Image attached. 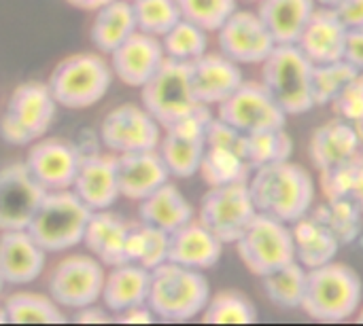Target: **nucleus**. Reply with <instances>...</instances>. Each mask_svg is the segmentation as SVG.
Segmentation results:
<instances>
[{
	"instance_id": "aec40b11",
	"label": "nucleus",
	"mask_w": 363,
	"mask_h": 326,
	"mask_svg": "<svg viewBox=\"0 0 363 326\" xmlns=\"http://www.w3.org/2000/svg\"><path fill=\"white\" fill-rule=\"evenodd\" d=\"M47 265V250L28 229L0 231V276L11 286L36 282Z\"/></svg>"
},
{
	"instance_id": "ea45409f",
	"label": "nucleus",
	"mask_w": 363,
	"mask_h": 326,
	"mask_svg": "<svg viewBox=\"0 0 363 326\" xmlns=\"http://www.w3.org/2000/svg\"><path fill=\"white\" fill-rule=\"evenodd\" d=\"M357 74L359 72L347 59H338V62H330V64H313L315 106L332 104Z\"/></svg>"
},
{
	"instance_id": "4468645a",
	"label": "nucleus",
	"mask_w": 363,
	"mask_h": 326,
	"mask_svg": "<svg viewBox=\"0 0 363 326\" xmlns=\"http://www.w3.org/2000/svg\"><path fill=\"white\" fill-rule=\"evenodd\" d=\"M217 117L242 134L283 129L287 112L274 102L262 81H242V85L217 106Z\"/></svg>"
},
{
	"instance_id": "412c9836",
	"label": "nucleus",
	"mask_w": 363,
	"mask_h": 326,
	"mask_svg": "<svg viewBox=\"0 0 363 326\" xmlns=\"http://www.w3.org/2000/svg\"><path fill=\"white\" fill-rule=\"evenodd\" d=\"M191 89L200 104L204 106H219L228 100L245 81L240 64L219 53H204L189 64Z\"/></svg>"
},
{
	"instance_id": "9d476101",
	"label": "nucleus",
	"mask_w": 363,
	"mask_h": 326,
	"mask_svg": "<svg viewBox=\"0 0 363 326\" xmlns=\"http://www.w3.org/2000/svg\"><path fill=\"white\" fill-rule=\"evenodd\" d=\"M104 265L89 252H74L60 259L47 280L51 299L70 312L100 303L104 284Z\"/></svg>"
},
{
	"instance_id": "4d7b16f0",
	"label": "nucleus",
	"mask_w": 363,
	"mask_h": 326,
	"mask_svg": "<svg viewBox=\"0 0 363 326\" xmlns=\"http://www.w3.org/2000/svg\"><path fill=\"white\" fill-rule=\"evenodd\" d=\"M249 2H259V0H249Z\"/></svg>"
},
{
	"instance_id": "f257e3e1",
	"label": "nucleus",
	"mask_w": 363,
	"mask_h": 326,
	"mask_svg": "<svg viewBox=\"0 0 363 326\" xmlns=\"http://www.w3.org/2000/svg\"><path fill=\"white\" fill-rule=\"evenodd\" d=\"M249 191L257 212L289 225L313 210L317 195L311 172L291 159L255 168L249 178Z\"/></svg>"
},
{
	"instance_id": "cd10ccee",
	"label": "nucleus",
	"mask_w": 363,
	"mask_h": 326,
	"mask_svg": "<svg viewBox=\"0 0 363 326\" xmlns=\"http://www.w3.org/2000/svg\"><path fill=\"white\" fill-rule=\"evenodd\" d=\"M191 219H196V210L191 202L170 180L138 202V221L153 225L166 233L177 231Z\"/></svg>"
},
{
	"instance_id": "603ef678",
	"label": "nucleus",
	"mask_w": 363,
	"mask_h": 326,
	"mask_svg": "<svg viewBox=\"0 0 363 326\" xmlns=\"http://www.w3.org/2000/svg\"><path fill=\"white\" fill-rule=\"evenodd\" d=\"M319 6H330V8H336L342 0H315Z\"/></svg>"
},
{
	"instance_id": "6e6552de",
	"label": "nucleus",
	"mask_w": 363,
	"mask_h": 326,
	"mask_svg": "<svg viewBox=\"0 0 363 326\" xmlns=\"http://www.w3.org/2000/svg\"><path fill=\"white\" fill-rule=\"evenodd\" d=\"M234 246L242 265L257 278L296 261L291 225L264 212L255 214Z\"/></svg>"
},
{
	"instance_id": "20e7f679",
	"label": "nucleus",
	"mask_w": 363,
	"mask_h": 326,
	"mask_svg": "<svg viewBox=\"0 0 363 326\" xmlns=\"http://www.w3.org/2000/svg\"><path fill=\"white\" fill-rule=\"evenodd\" d=\"M113 68L104 53H72L64 57L47 78L57 106L85 110L102 102L113 85Z\"/></svg>"
},
{
	"instance_id": "79ce46f5",
	"label": "nucleus",
	"mask_w": 363,
	"mask_h": 326,
	"mask_svg": "<svg viewBox=\"0 0 363 326\" xmlns=\"http://www.w3.org/2000/svg\"><path fill=\"white\" fill-rule=\"evenodd\" d=\"M181 15L206 32H217L225 19L238 8V0H177Z\"/></svg>"
},
{
	"instance_id": "2f4dec72",
	"label": "nucleus",
	"mask_w": 363,
	"mask_h": 326,
	"mask_svg": "<svg viewBox=\"0 0 363 326\" xmlns=\"http://www.w3.org/2000/svg\"><path fill=\"white\" fill-rule=\"evenodd\" d=\"M9 325H66L68 314L51 295L32 291H17L4 299Z\"/></svg>"
},
{
	"instance_id": "7ed1b4c3",
	"label": "nucleus",
	"mask_w": 363,
	"mask_h": 326,
	"mask_svg": "<svg viewBox=\"0 0 363 326\" xmlns=\"http://www.w3.org/2000/svg\"><path fill=\"white\" fill-rule=\"evenodd\" d=\"M211 295L204 272L166 261L151 272L147 305L157 320L179 325L200 318Z\"/></svg>"
},
{
	"instance_id": "dca6fc26",
	"label": "nucleus",
	"mask_w": 363,
	"mask_h": 326,
	"mask_svg": "<svg viewBox=\"0 0 363 326\" xmlns=\"http://www.w3.org/2000/svg\"><path fill=\"white\" fill-rule=\"evenodd\" d=\"M219 51L236 64H262L277 47L257 11H234L217 30Z\"/></svg>"
},
{
	"instance_id": "864d4df0",
	"label": "nucleus",
	"mask_w": 363,
	"mask_h": 326,
	"mask_svg": "<svg viewBox=\"0 0 363 326\" xmlns=\"http://www.w3.org/2000/svg\"><path fill=\"white\" fill-rule=\"evenodd\" d=\"M0 325H9V316H6V310H4V303L0 305Z\"/></svg>"
},
{
	"instance_id": "473e14b6",
	"label": "nucleus",
	"mask_w": 363,
	"mask_h": 326,
	"mask_svg": "<svg viewBox=\"0 0 363 326\" xmlns=\"http://www.w3.org/2000/svg\"><path fill=\"white\" fill-rule=\"evenodd\" d=\"M306 278H308V269L302 263L291 261L264 276L262 289L268 301L279 310H300L306 291Z\"/></svg>"
},
{
	"instance_id": "6e6d98bb",
	"label": "nucleus",
	"mask_w": 363,
	"mask_h": 326,
	"mask_svg": "<svg viewBox=\"0 0 363 326\" xmlns=\"http://www.w3.org/2000/svg\"><path fill=\"white\" fill-rule=\"evenodd\" d=\"M4 286H6V282H4V278L0 276V297H2V293H4Z\"/></svg>"
},
{
	"instance_id": "c03bdc74",
	"label": "nucleus",
	"mask_w": 363,
	"mask_h": 326,
	"mask_svg": "<svg viewBox=\"0 0 363 326\" xmlns=\"http://www.w3.org/2000/svg\"><path fill=\"white\" fill-rule=\"evenodd\" d=\"M336 117L359 125L363 121V72H359L345 89L342 93L332 102Z\"/></svg>"
},
{
	"instance_id": "ddd939ff",
	"label": "nucleus",
	"mask_w": 363,
	"mask_h": 326,
	"mask_svg": "<svg viewBox=\"0 0 363 326\" xmlns=\"http://www.w3.org/2000/svg\"><path fill=\"white\" fill-rule=\"evenodd\" d=\"M162 132L164 127L153 119V115L143 104L125 102L111 108L104 115L98 136L106 151L123 155L157 149Z\"/></svg>"
},
{
	"instance_id": "c85d7f7f",
	"label": "nucleus",
	"mask_w": 363,
	"mask_h": 326,
	"mask_svg": "<svg viewBox=\"0 0 363 326\" xmlns=\"http://www.w3.org/2000/svg\"><path fill=\"white\" fill-rule=\"evenodd\" d=\"M291 233L296 246V261L302 263L306 269L332 263L342 248L336 233L311 212L291 223Z\"/></svg>"
},
{
	"instance_id": "c9c22d12",
	"label": "nucleus",
	"mask_w": 363,
	"mask_h": 326,
	"mask_svg": "<svg viewBox=\"0 0 363 326\" xmlns=\"http://www.w3.org/2000/svg\"><path fill=\"white\" fill-rule=\"evenodd\" d=\"M200 318L204 325H255L259 314L247 295L234 289H225L211 295Z\"/></svg>"
},
{
	"instance_id": "37998d69",
	"label": "nucleus",
	"mask_w": 363,
	"mask_h": 326,
	"mask_svg": "<svg viewBox=\"0 0 363 326\" xmlns=\"http://www.w3.org/2000/svg\"><path fill=\"white\" fill-rule=\"evenodd\" d=\"M355 172H357V159L351 163L319 172V187H321L325 199L349 197L353 180H355Z\"/></svg>"
},
{
	"instance_id": "423d86ee",
	"label": "nucleus",
	"mask_w": 363,
	"mask_h": 326,
	"mask_svg": "<svg viewBox=\"0 0 363 326\" xmlns=\"http://www.w3.org/2000/svg\"><path fill=\"white\" fill-rule=\"evenodd\" d=\"M57 108L60 106L47 83H19L4 102L0 115V138L11 146H30L47 136Z\"/></svg>"
},
{
	"instance_id": "4be33fe9",
	"label": "nucleus",
	"mask_w": 363,
	"mask_h": 326,
	"mask_svg": "<svg viewBox=\"0 0 363 326\" xmlns=\"http://www.w3.org/2000/svg\"><path fill=\"white\" fill-rule=\"evenodd\" d=\"M363 140L357 125L336 117L311 134L308 157L317 172L332 170L359 159Z\"/></svg>"
},
{
	"instance_id": "a878e982",
	"label": "nucleus",
	"mask_w": 363,
	"mask_h": 326,
	"mask_svg": "<svg viewBox=\"0 0 363 326\" xmlns=\"http://www.w3.org/2000/svg\"><path fill=\"white\" fill-rule=\"evenodd\" d=\"M132 221L108 210H96L89 216L83 244L91 257H96L104 267H113L128 261V235Z\"/></svg>"
},
{
	"instance_id": "8fccbe9b",
	"label": "nucleus",
	"mask_w": 363,
	"mask_h": 326,
	"mask_svg": "<svg viewBox=\"0 0 363 326\" xmlns=\"http://www.w3.org/2000/svg\"><path fill=\"white\" fill-rule=\"evenodd\" d=\"M349 197L357 204V208L363 212V155H359V159H357V172H355V180H353Z\"/></svg>"
},
{
	"instance_id": "a18cd8bd",
	"label": "nucleus",
	"mask_w": 363,
	"mask_h": 326,
	"mask_svg": "<svg viewBox=\"0 0 363 326\" xmlns=\"http://www.w3.org/2000/svg\"><path fill=\"white\" fill-rule=\"evenodd\" d=\"M342 59H347L357 72H363V28L349 30Z\"/></svg>"
},
{
	"instance_id": "2eb2a0df",
	"label": "nucleus",
	"mask_w": 363,
	"mask_h": 326,
	"mask_svg": "<svg viewBox=\"0 0 363 326\" xmlns=\"http://www.w3.org/2000/svg\"><path fill=\"white\" fill-rule=\"evenodd\" d=\"M45 189L30 174L23 161H13L0 168V231L28 229L36 214Z\"/></svg>"
},
{
	"instance_id": "49530a36",
	"label": "nucleus",
	"mask_w": 363,
	"mask_h": 326,
	"mask_svg": "<svg viewBox=\"0 0 363 326\" xmlns=\"http://www.w3.org/2000/svg\"><path fill=\"white\" fill-rule=\"evenodd\" d=\"M72 320L77 325H111V322H115L113 314L104 305H98V303L77 310Z\"/></svg>"
},
{
	"instance_id": "5fc2aeb1",
	"label": "nucleus",
	"mask_w": 363,
	"mask_h": 326,
	"mask_svg": "<svg viewBox=\"0 0 363 326\" xmlns=\"http://www.w3.org/2000/svg\"><path fill=\"white\" fill-rule=\"evenodd\" d=\"M357 325H363V303H362V308L357 310V314H355V318H353Z\"/></svg>"
},
{
	"instance_id": "c756f323",
	"label": "nucleus",
	"mask_w": 363,
	"mask_h": 326,
	"mask_svg": "<svg viewBox=\"0 0 363 326\" xmlns=\"http://www.w3.org/2000/svg\"><path fill=\"white\" fill-rule=\"evenodd\" d=\"M315 0H259L257 15L270 30L277 45H296L311 15Z\"/></svg>"
},
{
	"instance_id": "4c0bfd02",
	"label": "nucleus",
	"mask_w": 363,
	"mask_h": 326,
	"mask_svg": "<svg viewBox=\"0 0 363 326\" xmlns=\"http://www.w3.org/2000/svg\"><path fill=\"white\" fill-rule=\"evenodd\" d=\"M208 34L211 32L183 17L160 40L168 59L191 64L208 51Z\"/></svg>"
},
{
	"instance_id": "09e8293b",
	"label": "nucleus",
	"mask_w": 363,
	"mask_h": 326,
	"mask_svg": "<svg viewBox=\"0 0 363 326\" xmlns=\"http://www.w3.org/2000/svg\"><path fill=\"white\" fill-rule=\"evenodd\" d=\"M336 13L349 30L363 28V0H342L336 6Z\"/></svg>"
},
{
	"instance_id": "de8ad7c7",
	"label": "nucleus",
	"mask_w": 363,
	"mask_h": 326,
	"mask_svg": "<svg viewBox=\"0 0 363 326\" xmlns=\"http://www.w3.org/2000/svg\"><path fill=\"white\" fill-rule=\"evenodd\" d=\"M117 325H153L157 318L155 314L151 312V308L145 303V305H134V308H128L119 314L113 316Z\"/></svg>"
},
{
	"instance_id": "f03ea898",
	"label": "nucleus",
	"mask_w": 363,
	"mask_h": 326,
	"mask_svg": "<svg viewBox=\"0 0 363 326\" xmlns=\"http://www.w3.org/2000/svg\"><path fill=\"white\" fill-rule=\"evenodd\" d=\"M363 303L362 276L347 263H325L308 269L300 310L315 322L338 325L353 320Z\"/></svg>"
},
{
	"instance_id": "0eeeda50",
	"label": "nucleus",
	"mask_w": 363,
	"mask_h": 326,
	"mask_svg": "<svg viewBox=\"0 0 363 326\" xmlns=\"http://www.w3.org/2000/svg\"><path fill=\"white\" fill-rule=\"evenodd\" d=\"M262 85L274 102L291 115H306L315 108L313 62L298 45H277L262 62Z\"/></svg>"
},
{
	"instance_id": "7c9ffc66",
	"label": "nucleus",
	"mask_w": 363,
	"mask_h": 326,
	"mask_svg": "<svg viewBox=\"0 0 363 326\" xmlns=\"http://www.w3.org/2000/svg\"><path fill=\"white\" fill-rule=\"evenodd\" d=\"M134 32H136V17L130 0H111L94 11L89 38L96 51L111 55Z\"/></svg>"
},
{
	"instance_id": "1a4fd4ad",
	"label": "nucleus",
	"mask_w": 363,
	"mask_h": 326,
	"mask_svg": "<svg viewBox=\"0 0 363 326\" xmlns=\"http://www.w3.org/2000/svg\"><path fill=\"white\" fill-rule=\"evenodd\" d=\"M140 104L162 127H168L196 108L204 106L194 95L189 64L168 57L160 70L140 87Z\"/></svg>"
},
{
	"instance_id": "a211bd4d",
	"label": "nucleus",
	"mask_w": 363,
	"mask_h": 326,
	"mask_svg": "<svg viewBox=\"0 0 363 326\" xmlns=\"http://www.w3.org/2000/svg\"><path fill=\"white\" fill-rule=\"evenodd\" d=\"M70 189L91 212L113 208L121 197L117 178V155L111 151L81 153V163Z\"/></svg>"
},
{
	"instance_id": "f704fd0d",
	"label": "nucleus",
	"mask_w": 363,
	"mask_h": 326,
	"mask_svg": "<svg viewBox=\"0 0 363 326\" xmlns=\"http://www.w3.org/2000/svg\"><path fill=\"white\" fill-rule=\"evenodd\" d=\"M198 174L208 187H221L232 182H247L253 174V168L240 153L206 144Z\"/></svg>"
},
{
	"instance_id": "f8f14e48",
	"label": "nucleus",
	"mask_w": 363,
	"mask_h": 326,
	"mask_svg": "<svg viewBox=\"0 0 363 326\" xmlns=\"http://www.w3.org/2000/svg\"><path fill=\"white\" fill-rule=\"evenodd\" d=\"M211 119V106H200L177 123L164 127L157 151L170 176L191 178L198 174L206 151V127Z\"/></svg>"
},
{
	"instance_id": "39448f33",
	"label": "nucleus",
	"mask_w": 363,
	"mask_h": 326,
	"mask_svg": "<svg viewBox=\"0 0 363 326\" xmlns=\"http://www.w3.org/2000/svg\"><path fill=\"white\" fill-rule=\"evenodd\" d=\"M91 210L74 195L72 189L47 191L28 231L47 250V255L68 252L83 244Z\"/></svg>"
},
{
	"instance_id": "9b49d317",
	"label": "nucleus",
	"mask_w": 363,
	"mask_h": 326,
	"mask_svg": "<svg viewBox=\"0 0 363 326\" xmlns=\"http://www.w3.org/2000/svg\"><path fill=\"white\" fill-rule=\"evenodd\" d=\"M257 208L253 204L249 180L221 187H208L200 199L198 221L204 223L223 244H236L245 229L255 219Z\"/></svg>"
},
{
	"instance_id": "f3484780",
	"label": "nucleus",
	"mask_w": 363,
	"mask_h": 326,
	"mask_svg": "<svg viewBox=\"0 0 363 326\" xmlns=\"http://www.w3.org/2000/svg\"><path fill=\"white\" fill-rule=\"evenodd\" d=\"M23 163L45 191H62L70 189L74 182L81 151L77 142L43 136L28 146Z\"/></svg>"
},
{
	"instance_id": "6ab92c4d",
	"label": "nucleus",
	"mask_w": 363,
	"mask_h": 326,
	"mask_svg": "<svg viewBox=\"0 0 363 326\" xmlns=\"http://www.w3.org/2000/svg\"><path fill=\"white\" fill-rule=\"evenodd\" d=\"M164 59L166 53L162 40L138 30L108 55L115 78L136 89H140L160 70Z\"/></svg>"
},
{
	"instance_id": "e433bc0d",
	"label": "nucleus",
	"mask_w": 363,
	"mask_h": 326,
	"mask_svg": "<svg viewBox=\"0 0 363 326\" xmlns=\"http://www.w3.org/2000/svg\"><path fill=\"white\" fill-rule=\"evenodd\" d=\"M311 214L323 221L336 233L342 246L355 244L362 238L363 212L351 197L325 199L323 206H313Z\"/></svg>"
},
{
	"instance_id": "a19ab883",
	"label": "nucleus",
	"mask_w": 363,
	"mask_h": 326,
	"mask_svg": "<svg viewBox=\"0 0 363 326\" xmlns=\"http://www.w3.org/2000/svg\"><path fill=\"white\" fill-rule=\"evenodd\" d=\"M136 17V30L162 38L179 19H183L177 0H130Z\"/></svg>"
},
{
	"instance_id": "393cba45",
	"label": "nucleus",
	"mask_w": 363,
	"mask_h": 326,
	"mask_svg": "<svg viewBox=\"0 0 363 326\" xmlns=\"http://www.w3.org/2000/svg\"><path fill=\"white\" fill-rule=\"evenodd\" d=\"M119 193L125 199L140 202L157 187L170 180V172L157 149L117 155Z\"/></svg>"
},
{
	"instance_id": "5701e85b",
	"label": "nucleus",
	"mask_w": 363,
	"mask_h": 326,
	"mask_svg": "<svg viewBox=\"0 0 363 326\" xmlns=\"http://www.w3.org/2000/svg\"><path fill=\"white\" fill-rule=\"evenodd\" d=\"M347 34L349 28L338 17L336 8L319 6L311 15L296 45L313 64H330L342 59Z\"/></svg>"
},
{
	"instance_id": "72a5a7b5",
	"label": "nucleus",
	"mask_w": 363,
	"mask_h": 326,
	"mask_svg": "<svg viewBox=\"0 0 363 326\" xmlns=\"http://www.w3.org/2000/svg\"><path fill=\"white\" fill-rule=\"evenodd\" d=\"M168 246H170V233L147 225L143 221H132L130 235H128V261L136 263L149 272L160 267L168 261Z\"/></svg>"
},
{
	"instance_id": "bb28decb",
	"label": "nucleus",
	"mask_w": 363,
	"mask_h": 326,
	"mask_svg": "<svg viewBox=\"0 0 363 326\" xmlns=\"http://www.w3.org/2000/svg\"><path fill=\"white\" fill-rule=\"evenodd\" d=\"M149 284H151V272L136 265V263H119L113 265L102 284V297L100 303L115 316L128 308L145 305L149 297Z\"/></svg>"
},
{
	"instance_id": "3c124183",
	"label": "nucleus",
	"mask_w": 363,
	"mask_h": 326,
	"mask_svg": "<svg viewBox=\"0 0 363 326\" xmlns=\"http://www.w3.org/2000/svg\"><path fill=\"white\" fill-rule=\"evenodd\" d=\"M68 4H72L74 8H81V11H96L100 6H104L106 2L111 0H66Z\"/></svg>"
},
{
	"instance_id": "b1692460",
	"label": "nucleus",
	"mask_w": 363,
	"mask_h": 326,
	"mask_svg": "<svg viewBox=\"0 0 363 326\" xmlns=\"http://www.w3.org/2000/svg\"><path fill=\"white\" fill-rule=\"evenodd\" d=\"M223 246L225 244L196 216L170 233L168 261L189 269L206 272L221 261Z\"/></svg>"
},
{
	"instance_id": "58836bf2",
	"label": "nucleus",
	"mask_w": 363,
	"mask_h": 326,
	"mask_svg": "<svg viewBox=\"0 0 363 326\" xmlns=\"http://www.w3.org/2000/svg\"><path fill=\"white\" fill-rule=\"evenodd\" d=\"M294 153V140L283 129H270V132H257L247 134L245 142V157L251 163V168H262L274 161H285Z\"/></svg>"
}]
</instances>
